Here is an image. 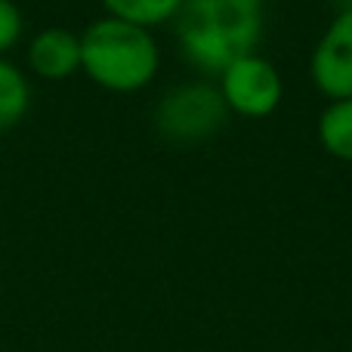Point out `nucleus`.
<instances>
[{
    "label": "nucleus",
    "mask_w": 352,
    "mask_h": 352,
    "mask_svg": "<svg viewBox=\"0 0 352 352\" xmlns=\"http://www.w3.org/2000/svg\"><path fill=\"white\" fill-rule=\"evenodd\" d=\"M263 28L266 0H186L173 19L179 53L213 78L235 59L256 53Z\"/></svg>",
    "instance_id": "1"
},
{
    "label": "nucleus",
    "mask_w": 352,
    "mask_h": 352,
    "mask_svg": "<svg viewBox=\"0 0 352 352\" xmlns=\"http://www.w3.org/2000/svg\"><path fill=\"white\" fill-rule=\"evenodd\" d=\"M158 65L161 50L148 28L105 16L80 34V72L109 93L146 90Z\"/></svg>",
    "instance_id": "2"
},
{
    "label": "nucleus",
    "mask_w": 352,
    "mask_h": 352,
    "mask_svg": "<svg viewBox=\"0 0 352 352\" xmlns=\"http://www.w3.org/2000/svg\"><path fill=\"white\" fill-rule=\"evenodd\" d=\"M226 115L229 109L217 87L204 80H188L161 96L155 109V127L173 146H198L223 127Z\"/></svg>",
    "instance_id": "3"
},
{
    "label": "nucleus",
    "mask_w": 352,
    "mask_h": 352,
    "mask_svg": "<svg viewBox=\"0 0 352 352\" xmlns=\"http://www.w3.org/2000/svg\"><path fill=\"white\" fill-rule=\"evenodd\" d=\"M217 90L226 109L238 118H269L285 99V80L272 59L250 53L223 68Z\"/></svg>",
    "instance_id": "4"
},
{
    "label": "nucleus",
    "mask_w": 352,
    "mask_h": 352,
    "mask_svg": "<svg viewBox=\"0 0 352 352\" xmlns=\"http://www.w3.org/2000/svg\"><path fill=\"white\" fill-rule=\"evenodd\" d=\"M312 84L328 102L352 99V10H340L312 50Z\"/></svg>",
    "instance_id": "5"
},
{
    "label": "nucleus",
    "mask_w": 352,
    "mask_h": 352,
    "mask_svg": "<svg viewBox=\"0 0 352 352\" xmlns=\"http://www.w3.org/2000/svg\"><path fill=\"white\" fill-rule=\"evenodd\" d=\"M28 68L43 80H65L80 72V34L72 28H43L28 43Z\"/></svg>",
    "instance_id": "6"
},
{
    "label": "nucleus",
    "mask_w": 352,
    "mask_h": 352,
    "mask_svg": "<svg viewBox=\"0 0 352 352\" xmlns=\"http://www.w3.org/2000/svg\"><path fill=\"white\" fill-rule=\"evenodd\" d=\"M316 133L331 158L352 164V99H334L324 105Z\"/></svg>",
    "instance_id": "7"
},
{
    "label": "nucleus",
    "mask_w": 352,
    "mask_h": 352,
    "mask_svg": "<svg viewBox=\"0 0 352 352\" xmlns=\"http://www.w3.org/2000/svg\"><path fill=\"white\" fill-rule=\"evenodd\" d=\"M31 109V87L22 68L0 56V133L22 124Z\"/></svg>",
    "instance_id": "8"
},
{
    "label": "nucleus",
    "mask_w": 352,
    "mask_h": 352,
    "mask_svg": "<svg viewBox=\"0 0 352 352\" xmlns=\"http://www.w3.org/2000/svg\"><path fill=\"white\" fill-rule=\"evenodd\" d=\"M186 0H102L111 19L140 25V28H158L164 22H173L176 12L182 10Z\"/></svg>",
    "instance_id": "9"
},
{
    "label": "nucleus",
    "mask_w": 352,
    "mask_h": 352,
    "mask_svg": "<svg viewBox=\"0 0 352 352\" xmlns=\"http://www.w3.org/2000/svg\"><path fill=\"white\" fill-rule=\"evenodd\" d=\"M22 10L16 6V0H0V56L10 53L22 37Z\"/></svg>",
    "instance_id": "10"
}]
</instances>
